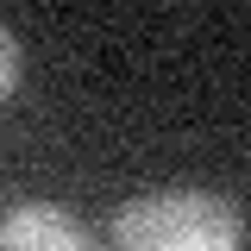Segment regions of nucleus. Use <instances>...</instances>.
Wrapping results in <instances>:
<instances>
[{
  "label": "nucleus",
  "mask_w": 251,
  "mask_h": 251,
  "mask_svg": "<svg viewBox=\"0 0 251 251\" xmlns=\"http://www.w3.org/2000/svg\"><path fill=\"white\" fill-rule=\"evenodd\" d=\"M239 207L214 188H151L113 220V251H239Z\"/></svg>",
  "instance_id": "1"
},
{
  "label": "nucleus",
  "mask_w": 251,
  "mask_h": 251,
  "mask_svg": "<svg viewBox=\"0 0 251 251\" xmlns=\"http://www.w3.org/2000/svg\"><path fill=\"white\" fill-rule=\"evenodd\" d=\"M0 251H88V232L50 201H25L0 220Z\"/></svg>",
  "instance_id": "2"
},
{
  "label": "nucleus",
  "mask_w": 251,
  "mask_h": 251,
  "mask_svg": "<svg viewBox=\"0 0 251 251\" xmlns=\"http://www.w3.org/2000/svg\"><path fill=\"white\" fill-rule=\"evenodd\" d=\"M13 88H19V44H13V31L0 25V107L13 100Z\"/></svg>",
  "instance_id": "3"
}]
</instances>
